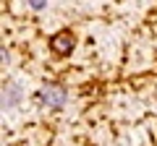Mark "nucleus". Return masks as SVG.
I'll return each instance as SVG.
<instances>
[{
  "label": "nucleus",
  "instance_id": "obj_3",
  "mask_svg": "<svg viewBox=\"0 0 157 146\" xmlns=\"http://www.w3.org/2000/svg\"><path fill=\"white\" fill-rule=\"evenodd\" d=\"M6 91H8V94L3 97V104H6V107H13V104L18 102V97H21V91H18V86H13V84H8Z\"/></svg>",
  "mask_w": 157,
  "mask_h": 146
},
{
  "label": "nucleus",
  "instance_id": "obj_1",
  "mask_svg": "<svg viewBox=\"0 0 157 146\" xmlns=\"http://www.w3.org/2000/svg\"><path fill=\"white\" fill-rule=\"evenodd\" d=\"M39 102L47 107H63L66 104V91L60 86H45V89H39Z\"/></svg>",
  "mask_w": 157,
  "mask_h": 146
},
{
  "label": "nucleus",
  "instance_id": "obj_2",
  "mask_svg": "<svg viewBox=\"0 0 157 146\" xmlns=\"http://www.w3.org/2000/svg\"><path fill=\"white\" fill-rule=\"evenodd\" d=\"M52 47H55V52H60V55H66V52L73 50V37L68 31H60L52 37Z\"/></svg>",
  "mask_w": 157,
  "mask_h": 146
},
{
  "label": "nucleus",
  "instance_id": "obj_4",
  "mask_svg": "<svg viewBox=\"0 0 157 146\" xmlns=\"http://www.w3.org/2000/svg\"><path fill=\"white\" fill-rule=\"evenodd\" d=\"M29 5H32L34 11H42V8H45V3H39V0H34V3H29Z\"/></svg>",
  "mask_w": 157,
  "mask_h": 146
}]
</instances>
